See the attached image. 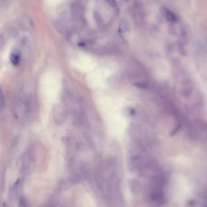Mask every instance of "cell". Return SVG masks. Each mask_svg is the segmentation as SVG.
<instances>
[{
	"label": "cell",
	"mask_w": 207,
	"mask_h": 207,
	"mask_svg": "<svg viewBox=\"0 0 207 207\" xmlns=\"http://www.w3.org/2000/svg\"><path fill=\"white\" fill-rule=\"evenodd\" d=\"M161 12L169 21H171V22H176V21H177V18L176 16L168 9L166 7H162L161 9Z\"/></svg>",
	"instance_id": "obj_1"
},
{
	"label": "cell",
	"mask_w": 207,
	"mask_h": 207,
	"mask_svg": "<svg viewBox=\"0 0 207 207\" xmlns=\"http://www.w3.org/2000/svg\"><path fill=\"white\" fill-rule=\"evenodd\" d=\"M10 60L14 66H17L20 62V56L16 52H12L10 54Z\"/></svg>",
	"instance_id": "obj_2"
},
{
	"label": "cell",
	"mask_w": 207,
	"mask_h": 207,
	"mask_svg": "<svg viewBox=\"0 0 207 207\" xmlns=\"http://www.w3.org/2000/svg\"><path fill=\"white\" fill-rule=\"evenodd\" d=\"M106 1L111 5V6L114 9V10L116 12H117V13L118 12L119 9H118L117 4L115 0H106Z\"/></svg>",
	"instance_id": "obj_3"
},
{
	"label": "cell",
	"mask_w": 207,
	"mask_h": 207,
	"mask_svg": "<svg viewBox=\"0 0 207 207\" xmlns=\"http://www.w3.org/2000/svg\"><path fill=\"white\" fill-rule=\"evenodd\" d=\"M127 25H126V23L125 22V21H122V22H121V23H120V27L122 28V30H122V31H126L127 30H128V29H127V26H126Z\"/></svg>",
	"instance_id": "obj_4"
}]
</instances>
